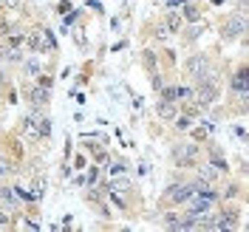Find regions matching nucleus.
<instances>
[{
  "label": "nucleus",
  "instance_id": "obj_12",
  "mask_svg": "<svg viewBox=\"0 0 249 232\" xmlns=\"http://www.w3.org/2000/svg\"><path fill=\"white\" fill-rule=\"evenodd\" d=\"M207 161H210V164H213V167H215V170H221V173H230V161H227V159H224V150H221V147H215V144H210V150H207Z\"/></svg>",
  "mask_w": 249,
  "mask_h": 232
},
{
  "label": "nucleus",
  "instance_id": "obj_16",
  "mask_svg": "<svg viewBox=\"0 0 249 232\" xmlns=\"http://www.w3.org/2000/svg\"><path fill=\"white\" fill-rule=\"evenodd\" d=\"M142 60H144V68H147V74H150V71H159V57H156L153 48H144V51H142Z\"/></svg>",
  "mask_w": 249,
  "mask_h": 232
},
{
  "label": "nucleus",
  "instance_id": "obj_17",
  "mask_svg": "<svg viewBox=\"0 0 249 232\" xmlns=\"http://www.w3.org/2000/svg\"><path fill=\"white\" fill-rule=\"evenodd\" d=\"M173 96H176V102H190L193 99V85H173Z\"/></svg>",
  "mask_w": 249,
  "mask_h": 232
},
{
  "label": "nucleus",
  "instance_id": "obj_15",
  "mask_svg": "<svg viewBox=\"0 0 249 232\" xmlns=\"http://www.w3.org/2000/svg\"><path fill=\"white\" fill-rule=\"evenodd\" d=\"M161 23L167 26V31H170V34H178V31H181V26H184V20H181V12H167Z\"/></svg>",
  "mask_w": 249,
  "mask_h": 232
},
{
  "label": "nucleus",
  "instance_id": "obj_14",
  "mask_svg": "<svg viewBox=\"0 0 249 232\" xmlns=\"http://www.w3.org/2000/svg\"><path fill=\"white\" fill-rule=\"evenodd\" d=\"M181 20H184V26L187 23H201V9L193 0H184L181 3Z\"/></svg>",
  "mask_w": 249,
  "mask_h": 232
},
{
  "label": "nucleus",
  "instance_id": "obj_21",
  "mask_svg": "<svg viewBox=\"0 0 249 232\" xmlns=\"http://www.w3.org/2000/svg\"><path fill=\"white\" fill-rule=\"evenodd\" d=\"M110 176H124V164H122V161H119V164H113V167H110Z\"/></svg>",
  "mask_w": 249,
  "mask_h": 232
},
{
  "label": "nucleus",
  "instance_id": "obj_23",
  "mask_svg": "<svg viewBox=\"0 0 249 232\" xmlns=\"http://www.w3.org/2000/svg\"><path fill=\"white\" fill-rule=\"evenodd\" d=\"M3 93H6V74H3V68H0V99H3Z\"/></svg>",
  "mask_w": 249,
  "mask_h": 232
},
{
  "label": "nucleus",
  "instance_id": "obj_2",
  "mask_svg": "<svg viewBox=\"0 0 249 232\" xmlns=\"http://www.w3.org/2000/svg\"><path fill=\"white\" fill-rule=\"evenodd\" d=\"M26 48H31L34 54H48V51H54L57 43H54V34L46 29V26H31L26 31Z\"/></svg>",
  "mask_w": 249,
  "mask_h": 232
},
{
  "label": "nucleus",
  "instance_id": "obj_18",
  "mask_svg": "<svg viewBox=\"0 0 249 232\" xmlns=\"http://www.w3.org/2000/svg\"><path fill=\"white\" fill-rule=\"evenodd\" d=\"M210 133H213V125H201V127H196V130H193V142L210 139Z\"/></svg>",
  "mask_w": 249,
  "mask_h": 232
},
{
  "label": "nucleus",
  "instance_id": "obj_4",
  "mask_svg": "<svg viewBox=\"0 0 249 232\" xmlns=\"http://www.w3.org/2000/svg\"><path fill=\"white\" fill-rule=\"evenodd\" d=\"M218 96H221V88H218V82H215V77L210 74V77H204V79H198L196 82V88H193V99L198 102V105H213Z\"/></svg>",
  "mask_w": 249,
  "mask_h": 232
},
{
  "label": "nucleus",
  "instance_id": "obj_8",
  "mask_svg": "<svg viewBox=\"0 0 249 232\" xmlns=\"http://www.w3.org/2000/svg\"><path fill=\"white\" fill-rule=\"evenodd\" d=\"M196 170H198V178H193V181H198V184H215V181H221V176H224V173L215 170L210 161H198Z\"/></svg>",
  "mask_w": 249,
  "mask_h": 232
},
{
  "label": "nucleus",
  "instance_id": "obj_3",
  "mask_svg": "<svg viewBox=\"0 0 249 232\" xmlns=\"http://www.w3.org/2000/svg\"><path fill=\"white\" fill-rule=\"evenodd\" d=\"M170 156L176 167H196L201 161V147H198V142H178V144H173Z\"/></svg>",
  "mask_w": 249,
  "mask_h": 232
},
{
  "label": "nucleus",
  "instance_id": "obj_6",
  "mask_svg": "<svg viewBox=\"0 0 249 232\" xmlns=\"http://www.w3.org/2000/svg\"><path fill=\"white\" fill-rule=\"evenodd\" d=\"M244 34H247V17H244V12L235 17H227L221 23V37L224 40H235V37H244Z\"/></svg>",
  "mask_w": 249,
  "mask_h": 232
},
{
  "label": "nucleus",
  "instance_id": "obj_9",
  "mask_svg": "<svg viewBox=\"0 0 249 232\" xmlns=\"http://www.w3.org/2000/svg\"><path fill=\"white\" fill-rule=\"evenodd\" d=\"M178 110H181V105H178L176 99H164V96H161V99L156 102V116H159V119H167V122H173Z\"/></svg>",
  "mask_w": 249,
  "mask_h": 232
},
{
  "label": "nucleus",
  "instance_id": "obj_5",
  "mask_svg": "<svg viewBox=\"0 0 249 232\" xmlns=\"http://www.w3.org/2000/svg\"><path fill=\"white\" fill-rule=\"evenodd\" d=\"M184 74L193 79V82H198V79L210 77V74H213L210 54H193V57H187V60H184Z\"/></svg>",
  "mask_w": 249,
  "mask_h": 232
},
{
  "label": "nucleus",
  "instance_id": "obj_11",
  "mask_svg": "<svg viewBox=\"0 0 249 232\" xmlns=\"http://www.w3.org/2000/svg\"><path fill=\"white\" fill-rule=\"evenodd\" d=\"M17 207H20V201H17V193L12 190V187H3V184H0V210H6V213H17Z\"/></svg>",
  "mask_w": 249,
  "mask_h": 232
},
{
  "label": "nucleus",
  "instance_id": "obj_22",
  "mask_svg": "<svg viewBox=\"0 0 249 232\" xmlns=\"http://www.w3.org/2000/svg\"><path fill=\"white\" fill-rule=\"evenodd\" d=\"M9 48H12V46H9V40H6V37H0V57H3Z\"/></svg>",
  "mask_w": 249,
  "mask_h": 232
},
{
  "label": "nucleus",
  "instance_id": "obj_19",
  "mask_svg": "<svg viewBox=\"0 0 249 232\" xmlns=\"http://www.w3.org/2000/svg\"><path fill=\"white\" fill-rule=\"evenodd\" d=\"M190 26H193V29H190V31L184 34V40H187V43L198 40V37H201V31H204V26H201V23H190Z\"/></svg>",
  "mask_w": 249,
  "mask_h": 232
},
{
  "label": "nucleus",
  "instance_id": "obj_24",
  "mask_svg": "<svg viewBox=\"0 0 249 232\" xmlns=\"http://www.w3.org/2000/svg\"><path fill=\"white\" fill-rule=\"evenodd\" d=\"M9 6V0H0V9H6Z\"/></svg>",
  "mask_w": 249,
  "mask_h": 232
},
{
  "label": "nucleus",
  "instance_id": "obj_20",
  "mask_svg": "<svg viewBox=\"0 0 249 232\" xmlns=\"http://www.w3.org/2000/svg\"><path fill=\"white\" fill-rule=\"evenodd\" d=\"M0 230H12V213L0 210Z\"/></svg>",
  "mask_w": 249,
  "mask_h": 232
},
{
  "label": "nucleus",
  "instance_id": "obj_25",
  "mask_svg": "<svg viewBox=\"0 0 249 232\" xmlns=\"http://www.w3.org/2000/svg\"><path fill=\"white\" fill-rule=\"evenodd\" d=\"M0 156H3V150H0Z\"/></svg>",
  "mask_w": 249,
  "mask_h": 232
},
{
  "label": "nucleus",
  "instance_id": "obj_1",
  "mask_svg": "<svg viewBox=\"0 0 249 232\" xmlns=\"http://www.w3.org/2000/svg\"><path fill=\"white\" fill-rule=\"evenodd\" d=\"M196 196V184L193 181H173L161 196H159V207L161 210H176V207H184V201H190Z\"/></svg>",
  "mask_w": 249,
  "mask_h": 232
},
{
  "label": "nucleus",
  "instance_id": "obj_10",
  "mask_svg": "<svg viewBox=\"0 0 249 232\" xmlns=\"http://www.w3.org/2000/svg\"><path fill=\"white\" fill-rule=\"evenodd\" d=\"M238 227V210H224V213H218L213 215V230H235Z\"/></svg>",
  "mask_w": 249,
  "mask_h": 232
},
{
  "label": "nucleus",
  "instance_id": "obj_13",
  "mask_svg": "<svg viewBox=\"0 0 249 232\" xmlns=\"http://www.w3.org/2000/svg\"><path fill=\"white\" fill-rule=\"evenodd\" d=\"M20 71H23V77L26 79H37L40 74H43V62L37 60V57H23V62H20Z\"/></svg>",
  "mask_w": 249,
  "mask_h": 232
},
{
  "label": "nucleus",
  "instance_id": "obj_7",
  "mask_svg": "<svg viewBox=\"0 0 249 232\" xmlns=\"http://www.w3.org/2000/svg\"><path fill=\"white\" fill-rule=\"evenodd\" d=\"M230 93L238 99H247V65H238L235 74L230 77Z\"/></svg>",
  "mask_w": 249,
  "mask_h": 232
}]
</instances>
